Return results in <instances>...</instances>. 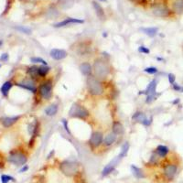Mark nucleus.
<instances>
[{
    "label": "nucleus",
    "mask_w": 183,
    "mask_h": 183,
    "mask_svg": "<svg viewBox=\"0 0 183 183\" xmlns=\"http://www.w3.org/2000/svg\"><path fill=\"white\" fill-rule=\"evenodd\" d=\"M112 73L111 65L105 58H97L93 64V74L102 81H105Z\"/></svg>",
    "instance_id": "nucleus-1"
},
{
    "label": "nucleus",
    "mask_w": 183,
    "mask_h": 183,
    "mask_svg": "<svg viewBox=\"0 0 183 183\" xmlns=\"http://www.w3.org/2000/svg\"><path fill=\"white\" fill-rule=\"evenodd\" d=\"M87 92L93 97H101L105 93V87L104 81L97 79L93 74L86 78Z\"/></svg>",
    "instance_id": "nucleus-2"
},
{
    "label": "nucleus",
    "mask_w": 183,
    "mask_h": 183,
    "mask_svg": "<svg viewBox=\"0 0 183 183\" xmlns=\"http://www.w3.org/2000/svg\"><path fill=\"white\" fill-rule=\"evenodd\" d=\"M53 86H54V82L52 78L47 77L46 79H43V81L40 82V84L38 86L37 93L39 94L40 98L44 100V101L51 100L53 94Z\"/></svg>",
    "instance_id": "nucleus-3"
},
{
    "label": "nucleus",
    "mask_w": 183,
    "mask_h": 183,
    "mask_svg": "<svg viewBox=\"0 0 183 183\" xmlns=\"http://www.w3.org/2000/svg\"><path fill=\"white\" fill-rule=\"evenodd\" d=\"M69 116L71 118H77L86 121L90 117V111L84 105L79 103H73L69 111Z\"/></svg>",
    "instance_id": "nucleus-4"
},
{
    "label": "nucleus",
    "mask_w": 183,
    "mask_h": 183,
    "mask_svg": "<svg viewBox=\"0 0 183 183\" xmlns=\"http://www.w3.org/2000/svg\"><path fill=\"white\" fill-rule=\"evenodd\" d=\"M60 170L67 177H73L79 172V165L75 162L63 160L60 163Z\"/></svg>",
    "instance_id": "nucleus-5"
},
{
    "label": "nucleus",
    "mask_w": 183,
    "mask_h": 183,
    "mask_svg": "<svg viewBox=\"0 0 183 183\" xmlns=\"http://www.w3.org/2000/svg\"><path fill=\"white\" fill-rule=\"evenodd\" d=\"M8 161L16 166H24L28 161V155L21 150H12L8 155Z\"/></svg>",
    "instance_id": "nucleus-6"
},
{
    "label": "nucleus",
    "mask_w": 183,
    "mask_h": 183,
    "mask_svg": "<svg viewBox=\"0 0 183 183\" xmlns=\"http://www.w3.org/2000/svg\"><path fill=\"white\" fill-rule=\"evenodd\" d=\"M104 133L102 131H93L92 133V135L88 140V145L90 146V148L92 149L93 151L98 149L100 146L103 145V141H104Z\"/></svg>",
    "instance_id": "nucleus-7"
},
{
    "label": "nucleus",
    "mask_w": 183,
    "mask_h": 183,
    "mask_svg": "<svg viewBox=\"0 0 183 183\" xmlns=\"http://www.w3.org/2000/svg\"><path fill=\"white\" fill-rule=\"evenodd\" d=\"M38 84H39V81L33 79L29 76H28L27 78L23 79L20 82H16V85H18L23 89L28 90L30 92H32L33 93H37L38 92Z\"/></svg>",
    "instance_id": "nucleus-8"
},
{
    "label": "nucleus",
    "mask_w": 183,
    "mask_h": 183,
    "mask_svg": "<svg viewBox=\"0 0 183 183\" xmlns=\"http://www.w3.org/2000/svg\"><path fill=\"white\" fill-rule=\"evenodd\" d=\"M75 45V48H72L75 49V52L81 56V57H86L87 55H90L92 53L93 46L91 44V41H80L77 42Z\"/></svg>",
    "instance_id": "nucleus-9"
},
{
    "label": "nucleus",
    "mask_w": 183,
    "mask_h": 183,
    "mask_svg": "<svg viewBox=\"0 0 183 183\" xmlns=\"http://www.w3.org/2000/svg\"><path fill=\"white\" fill-rule=\"evenodd\" d=\"M151 11L156 16H158V18H168L170 15V9L168 7V6L162 3L154 4L151 7Z\"/></svg>",
    "instance_id": "nucleus-10"
},
{
    "label": "nucleus",
    "mask_w": 183,
    "mask_h": 183,
    "mask_svg": "<svg viewBox=\"0 0 183 183\" xmlns=\"http://www.w3.org/2000/svg\"><path fill=\"white\" fill-rule=\"evenodd\" d=\"M178 172V166L175 163H168L163 168V175L168 180H172Z\"/></svg>",
    "instance_id": "nucleus-11"
},
{
    "label": "nucleus",
    "mask_w": 183,
    "mask_h": 183,
    "mask_svg": "<svg viewBox=\"0 0 183 183\" xmlns=\"http://www.w3.org/2000/svg\"><path fill=\"white\" fill-rule=\"evenodd\" d=\"M157 86H158V81L156 79L152 80L148 84L146 88L144 91H140L138 94H145L146 96H154L157 97Z\"/></svg>",
    "instance_id": "nucleus-12"
},
{
    "label": "nucleus",
    "mask_w": 183,
    "mask_h": 183,
    "mask_svg": "<svg viewBox=\"0 0 183 183\" xmlns=\"http://www.w3.org/2000/svg\"><path fill=\"white\" fill-rule=\"evenodd\" d=\"M49 55L55 61H61L68 56V52L62 49H52Z\"/></svg>",
    "instance_id": "nucleus-13"
},
{
    "label": "nucleus",
    "mask_w": 183,
    "mask_h": 183,
    "mask_svg": "<svg viewBox=\"0 0 183 183\" xmlns=\"http://www.w3.org/2000/svg\"><path fill=\"white\" fill-rule=\"evenodd\" d=\"M84 22V20H81V19H73V18H67L65 19L64 20L62 21H60L58 23H55L53 25L54 28H63V27H66L70 24H82Z\"/></svg>",
    "instance_id": "nucleus-14"
},
{
    "label": "nucleus",
    "mask_w": 183,
    "mask_h": 183,
    "mask_svg": "<svg viewBox=\"0 0 183 183\" xmlns=\"http://www.w3.org/2000/svg\"><path fill=\"white\" fill-rule=\"evenodd\" d=\"M117 137H118V136L115 135L113 131L109 132L108 134H106L105 137H104V141H103V145L102 146H104L105 147L112 146L116 142V140H117Z\"/></svg>",
    "instance_id": "nucleus-15"
},
{
    "label": "nucleus",
    "mask_w": 183,
    "mask_h": 183,
    "mask_svg": "<svg viewBox=\"0 0 183 183\" xmlns=\"http://www.w3.org/2000/svg\"><path fill=\"white\" fill-rule=\"evenodd\" d=\"M79 69H80L81 74L84 75V76H85L86 78L91 76V75H93V66L88 61L81 62L79 65Z\"/></svg>",
    "instance_id": "nucleus-16"
},
{
    "label": "nucleus",
    "mask_w": 183,
    "mask_h": 183,
    "mask_svg": "<svg viewBox=\"0 0 183 183\" xmlns=\"http://www.w3.org/2000/svg\"><path fill=\"white\" fill-rule=\"evenodd\" d=\"M120 159L116 157L114 159H113L109 164H107L105 167L104 168V170H102V176L103 177H106V176H108L109 174H111L114 170V169H115V167H116V165H117V163H118V161H119Z\"/></svg>",
    "instance_id": "nucleus-17"
},
{
    "label": "nucleus",
    "mask_w": 183,
    "mask_h": 183,
    "mask_svg": "<svg viewBox=\"0 0 183 183\" xmlns=\"http://www.w3.org/2000/svg\"><path fill=\"white\" fill-rule=\"evenodd\" d=\"M112 131L114 133L115 135H117L118 137H121L125 134V127L120 121L115 120V121H113Z\"/></svg>",
    "instance_id": "nucleus-18"
},
{
    "label": "nucleus",
    "mask_w": 183,
    "mask_h": 183,
    "mask_svg": "<svg viewBox=\"0 0 183 183\" xmlns=\"http://www.w3.org/2000/svg\"><path fill=\"white\" fill-rule=\"evenodd\" d=\"M170 148L167 146H164V145H158L156 149H155V152L158 154V156L160 158H165L169 154H170Z\"/></svg>",
    "instance_id": "nucleus-19"
},
{
    "label": "nucleus",
    "mask_w": 183,
    "mask_h": 183,
    "mask_svg": "<svg viewBox=\"0 0 183 183\" xmlns=\"http://www.w3.org/2000/svg\"><path fill=\"white\" fill-rule=\"evenodd\" d=\"M21 117L20 115H18V116H13V117H4L1 119V123L3 125L4 127L6 128H8L10 126H12L14 124H16L19 120V118Z\"/></svg>",
    "instance_id": "nucleus-20"
},
{
    "label": "nucleus",
    "mask_w": 183,
    "mask_h": 183,
    "mask_svg": "<svg viewBox=\"0 0 183 183\" xmlns=\"http://www.w3.org/2000/svg\"><path fill=\"white\" fill-rule=\"evenodd\" d=\"M51 67H49L48 65H39V78L40 79H46L49 76V73L51 72Z\"/></svg>",
    "instance_id": "nucleus-21"
},
{
    "label": "nucleus",
    "mask_w": 183,
    "mask_h": 183,
    "mask_svg": "<svg viewBox=\"0 0 183 183\" xmlns=\"http://www.w3.org/2000/svg\"><path fill=\"white\" fill-rule=\"evenodd\" d=\"M172 11L178 15L183 14V0H174L171 4Z\"/></svg>",
    "instance_id": "nucleus-22"
},
{
    "label": "nucleus",
    "mask_w": 183,
    "mask_h": 183,
    "mask_svg": "<svg viewBox=\"0 0 183 183\" xmlns=\"http://www.w3.org/2000/svg\"><path fill=\"white\" fill-rule=\"evenodd\" d=\"M131 171H132L133 176L137 179L146 178V174L143 171V170H141L140 168L137 167V166H135V165H131Z\"/></svg>",
    "instance_id": "nucleus-23"
},
{
    "label": "nucleus",
    "mask_w": 183,
    "mask_h": 183,
    "mask_svg": "<svg viewBox=\"0 0 183 183\" xmlns=\"http://www.w3.org/2000/svg\"><path fill=\"white\" fill-rule=\"evenodd\" d=\"M93 8L96 12V15L100 19H105V10L104 8L101 7L99 3L97 2H93Z\"/></svg>",
    "instance_id": "nucleus-24"
},
{
    "label": "nucleus",
    "mask_w": 183,
    "mask_h": 183,
    "mask_svg": "<svg viewBox=\"0 0 183 183\" xmlns=\"http://www.w3.org/2000/svg\"><path fill=\"white\" fill-rule=\"evenodd\" d=\"M59 111V106L56 104H52L51 105H49L46 109H45V114L48 116H55L57 114Z\"/></svg>",
    "instance_id": "nucleus-25"
},
{
    "label": "nucleus",
    "mask_w": 183,
    "mask_h": 183,
    "mask_svg": "<svg viewBox=\"0 0 183 183\" xmlns=\"http://www.w3.org/2000/svg\"><path fill=\"white\" fill-rule=\"evenodd\" d=\"M38 70H39V66L37 65H33V66H30V67L28 68L27 70V72H28V75L33 79L35 80H40L39 78V73H38Z\"/></svg>",
    "instance_id": "nucleus-26"
},
{
    "label": "nucleus",
    "mask_w": 183,
    "mask_h": 183,
    "mask_svg": "<svg viewBox=\"0 0 183 183\" xmlns=\"http://www.w3.org/2000/svg\"><path fill=\"white\" fill-rule=\"evenodd\" d=\"M146 118V116L145 113L141 112V111H137L132 115V121L133 122L135 121V122H137V123H140V124H142V122Z\"/></svg>",
    "instance_id": "nucleus-27"
},
{
    "label": "nucleus",
    "mask_w": 183,
    "mask_h": 183,
    "mask_svg": "<svg viewBox=\"0 0 183 183\" xmlns=\"http://www.w3.org/2000/svg\"><path fill=\"white\" fill-rule=\"evenodd\" d=\"M141 30L148 37H155L158 34V28H143Z\"/></svg>",
    "instance_id": "nucleus-28"
},
{
    "label": "nucleus",
    "mask_w": 183,
    "mask_h": 183,
    "mask_svg": "<svg viewBox=\"0 0 183 183\" xmlns=\"http://www.w3.org/2000/svg\"><path fill=\"white\" fill-rule=\"evenodd\" d=\"M129 147H130V146H129V143H128V142H125V143L122 146L121 151H120V153H119V155L117 156V158H118L119 159H122V158H124L125 157H126V155H127V153H128V150H129Z\"/></svg>",
    "instance_id": "nucleus-29"
},
{
    "label": "nucleus",
    "mask_w": 183,
    "mask_h": 183,
    "mask_svg": "<svg viewBox=\"0 0 183 183\" xmlns=\"http://www.w3.org/2000/svg\"><path fill=\"white\" fill-rule=\"evenodd\" d=\"M12 86H13V84H12L11 81H6L5 84L2 85V87H1V93H2V94H3L4 96H7V94H8L10 89L12 88Z\"/></svg>",
    "instance_id": "nucleus-30"
},
{
    "label": "nucleus",
    "mask_w": 183,
    "mask_h": 183,
    "mask_svg": "<svg viewBox=\"0 0 183 183\" xmlns=\"http://www.w3.org/2000/svg\"><path fill=\"white\" fill-rule=\"evenodd\" d=\"M159 159H160V158L158 156V154L154 151L152 154H151V156H150V158H149V161H148V164L150 165V166H158V164H159Z\"/></svg>",
    "instance_id": "nucleus-31"
},
{
    "label": "nucleus",
    "mask_w": 183,
    "mask_h": 183,
    "mask_svg": "<svg viewBox=\"0 0 183 183\" xmlns=\"http://www.w3.org/2000/svg\"><path fill=\"white\" fill-rule=\"evenodd\" d=\"M30 61L34 64H40V65H48V62L43 60L42 58H40V57H32L30 59Z\"/></svg>",
    "instance_id": "nucleus-32"
},
{
    "label": "nucleus",
    "mask_w": 183,
    "mask_h": 183,
    "mask_svg": "<svg viewBox=\"0 0 183 183\" xmlns=\"http://www.w3.org/2000/svg\"><path fill=\"white\" fill-rule=\"evenodd\" d=\"M9 181L16 182V179H15V178H13V177H11V176H9V175H5V174H3V175L1 176V182H2V183H8Z\"/></svg>",
    "instance_id": "nucleus-33"
},
{
    "label": "nucleus",
    "mask_w": 183,
    "mask_h": 183,
    "mask_svg": "<svg viewBox=\"0 0 183 183\" xmlns=\"http://www.w3.org/2000/svg\"><path fill=\"white\" fill-rule=\"evenodd\" d=\"M144 72L148 74H156L158 72V70L156 67H146L144 69Z\"/></svg>",
    "instance_id": "nucleus-34"
},
{
    "label": "nucleus",
    "mask_w": 183,
    "mask_h": 183,
    "mask_svg": "<svg viewBox=\"0 0 183 183\" xmlns=\"http://www.w3.org/2000/svg\"><path fill=\"white\" fill-rule=\"evenodd\" d=\"M61 122H62V125H63V127H64V129H65L66 133H67V134H68L69 136H72V132H71V130H70V128H69L68 121L66 120V119H64V118H63V119L61 120Z\"/></svg>",
    "instance_id": "nucleus-35"
},
{
    "label": "nucleus",
    "mask_w": 183,
    "mask_h": 183,
    "mask_svg": "<svg viewBox=\"0 0 183 183\" xmlns=\"http://www.w3.org/2000/svg\"><path fill=\"white\" fill-rule=\"evenodd\" d=\"M138 52H139L140 53H143V54H149V53H150V51H149V49L146 48V47L144 46V45H141V46L138 47Z\"/></svg>",
    "instance_id": "nucleus-36"
},
{
    "label": "nucleus",
    "mask_w": 183,
    "mask_h": 183,
    "mask_svg": "<svg viewBox=\"0 0 183 183\" xmlns=\"http://www.w3.org/2000/svg\"><path fill=\"white\" fill-rule=\"evenodd\" d=\"M168 79H169V81H170V84L171 85L176 82V76H175V74H173V73H169V74H168Z\"/></svg>",
    "instance_id": "nucleus-37"
},
{
    "label": "nucleus",
    "mask_w": 183,
    "mask_h": 183,
    "mask_svg": "<svg viewBox=\"0 0 183 183\" xmlns=\"http://www.w3.org/2000/svg\"><path fill=\"white\" fill-rule=\"evenodd\" d=\"M152 120H153L152 117H150V118H147V117H146V118L142 122V125H145V126H149V125L152 124Z\"/></svg>",
    "instance_id": "nucleus-38"
},
{
    "label": "nucleus",
    "mask_w": 183,
    "mask_h": 183,
    "mask_svg": "<svg viewBox=\"0 0 183 183\" xmlns=\"http://www.w3.org/2000/svg\"><path fill=\"white\" fill-rule=\"evenodd\" d=\"M172 88H173V90L176 91V92H180V90H181V86H180L179 84H178L177 82H175V84H172Z\"/></svg>",
    "instance_id": "nucleus-39"
},
{
    "label": "nucleus",
    "mask_w": 183,
    "mask_h": 183,
    "mask_svg": "<svg viewBox=\"0 0 183 183\" xmlns=\"http://www.w3.org/2000/svg\"><path fill=\"white\" fill-rule=\"evenodd\" d=\"M4 166H5V161H4V158L3 156L0 154V169H2L4 168Z\"/></svg>",
    "instance_id": "nucleus-40"
},
{
    "label": "nucleus",
    "mask_w": 183,
    "mask_h": 183,
    "mask_svg": "<svg viewBox=\"0 0 183 183\" xmlns=\"http://www.w3.org/2000/svg\"><path fill=\"white\" fill-rule=\"evenodd\" d=\"M0 60L3 61H7L8 60V54L7 53H4L1 55V57H0Z\"/></svg>",
    "instance_id": "nucleus-41"
},
{
    "label": "nucleus",
    "mask_w": 183,
    "mask_h": 183,
    "mask_svg": "<svg viewBox=\"0 0 183 183\" xmlns=\"http://www.w3.org/2000/svg\"><path fill=\"white\" fill-rule=\"evenodd\" d=\"M19 29L21 30V31H23V32H25V33H27V34H30V32H31L30 29L26 28H19Z\"/></svg>",
    "instance_id": "nucleus-42"
},
{
    "label": "nucleus",
    "mask_w": 183,
    "mask_h": 183,
    "mask_svg": "<svg viewBox=\"0 0 183 183\" xmlns=\"http://www.w3.org/2000/svg\"><path fill=\"white\" fill-rule=\"evenodd\" d=\"M28 166L24 165V167L19 170V172H20V173H23V172H26V171H28Z\"/></svg>",
    "instance_id": "nucleus-43"
},
{
    "label": "nucleus",
    "mask_w": 183,
    "mask_h": 183,
    "mask_svg": "<svg viewBox=\"0 0 183 183\" xmlns=\"http://www.w3.org/2000/svg\"><path fill=\"white\" fill-rule=\"evenodd\" d=\"M179 101H180V100H179V98H177V99L175 100V101H173V102H172V104H173V105H177V104H179Z\"/></svg>",
    "instance_id": "nucleus-44"
},
{
    "label": "nucleus",
    "mask_w": 183,
    "mask_h": 183,
    "mask_svg": "<svg viewBox=\"0 0 183 183\" xmlns=\"http://www.w3.org/2000/svg\"><path fill=\"white\" fill-rule=\"evenodd\" d=\"M103 37H107V34H106V32H104V33H103Z\"/></svg>",
    "instance_id": "nucleus-45"
},
{
    "label": "nucleus",
    "mask_w": 183,
    "mask_h": 183,
    "mask_svg": "<svg viewBox=\"0 0 183 183\" xmlns=\"http://www.w3.org/2000/svg\"><path fill=\"white\" fill-rule=\"evenodd\" d=\"M180 93H183V86H181V90H180Z\"/></svg>",
    "instance_id": "nucleus-46"
},
{
    "label": "nucleus",
    "mask_w": 183,
    "mask_h": 183,
    "mask_svg": "<svg viewBox=\"0 0 183 183\" xmlns=\"http://www.w3.org/2000/svg\"><path fill=\"white\" fill-rule=\"evenodd\" d=\"M100 1H105V0H100Z\"/></svg>",
    "instance_id": "nucleus-47"
},
{
    "label": "nucleus",
    "mask_w": 183,
    "mask_h": 183,
    "mask_svg": "<svg viewBox=\"0 0 183 183\" xmlns=\"http://www.w3.org/2000/svg\"><path fill=\"white\" fill-rule=\"evenodd\" d=\"M140 1H143V0H140Z\"/></svg>",
    "instance_id": "nucleus-48"
},
{
    "label": "nucleus",
    "mask_w": 183,
    "mask_h": 183,
    "mask_svg": "<svg viewBox=\"0 0 183 183\" xmlns=\"http://www.w3.org/2000/svg\"><path fill=\"white\" fill-rule=\"evenodd\" d=\"M0 67H1V65H0Z\"/></svg>",
    "instance_id": "nucleus-49"
}]
</instances>
